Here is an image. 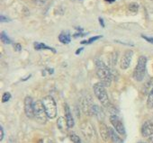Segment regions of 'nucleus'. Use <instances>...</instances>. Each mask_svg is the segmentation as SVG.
<instances>
[{"instance_id": "nucleus-20", "label": "nucleus", "mask_w": 153, "mask_h": 143, "mask_svg": "<svg viewBox=\"0 0 153 143\" xmlns=\"http://www.w3.org/2000/svg\"><path fill=\"white\" fill-rule=\"evenodd\" d=\"M100 38H102V36H100V35L95 36V37L90 38V39L88 40V41H81V43H82V44H91V43H93L94 41H96L97 40H98V39H100Z\"/></svg>"}, {"instance_id": "nucleus-16", "label": "nucleus", "mask_w": 153, "mask_h": 143, "mask_svg": "<svg viewBox=\"0 0 153 143\" xmlns=\"http://www.w3.org/2000/svg\"><path fill=\"white\" fill-rule=\"evenodd\" d=\"M147 105L149 108H153V88L150 90L149 96H148V100H147Z\"/></svg>"}, {"instance_id": "nucleus-25", "label": "nucleus", "mask_w": 153, "mask_h": 143, "mask_svg": "<svg viewBox=\"0 0 153 143\" xmlns=\"http://www.w3.org/2000/svg\"><path fill=\"white\" fill-rule=\"evenodd\" d=\"M142 38L143 39H145L147 41H149V43H152L153 44V37H147V36H145V35H142Z\"/></svg>"}, {"instance_id": "nucleus-1", "label": "nucleus", "mask_w": 153, "mask_h": 143, "mask_svg": "<svg viewBox=\"0 0 153 143\" xmlns=\"http://www.w3.org/2000/svg\"><path fill=\"white\" fill-rule=\"evenodd\" d=\"M97 74L98 79H100L101 83H103L105 87H109L113 80V74L110 71L109 67L101 61H97Z\"/></svg>"}, {"instance_id": "nucleus-8", "label": "nucleus", "mask_w": 153, "mask_h": 143, "mask_svg": "<svg viewBox=\"0 0 153 143\" xmlns=\"http://www.w3.org/2000/svg\"><path fill=\"white\" fill-rule=\"evenodd\" d=\"M133 56V51L132 50H126L124 54L123 55L120 62V67L122 69H127L131 62V59Z\"/></svg>"}, {"instance_id": "nucleus-11", "label": "nucleus", "mask_w": 153, "mask_h": 143, "mask_svg": "<svg viewBox=\"0 0 153 143\" xmlns=\"http://www.w3.org/2000/svg\"><path fill=\"white\" fill-rule=\"evenodd\" d=\"M117 133L118 132L115 130L109 128V139H111V141L113 143H123V139L119 137Z\"/></svg>"}, {"instance_id": "nucleus-13", "label": "nucleus", "mask_w": 153, "mask_h": 143, "mask_svg": "<svg viewBox=\"0 0 153 143\" xmlns=\"http://www.w3.org/2000/svg\"><path fill=\"white\" fill-rule=\"evenodd\" d=\"M34 49L37 50H51L53 53H56V50L51 48V47H49L48 45L44 44V43H42V42H34Z\"/></svg>"}, {"instance_id": "nucleus-29", "label": "nucleus", "mask_w": 153, "mask_h": 143, "mask_svg": "<svg viewBox=\"0 0 153 143\" xmlns=\"http://www.w3.org/2000/svg\"><path fill=\"white\" fill-rule=\"evenodd\" d=\"M106 2H109V3H113V2H114L115 0H105Z\"/></svg>"}, {"instance_id": "nucleus-27", "label": "nucleus", "mask_w": 153, "mask_h": 143, "mask_svg": "<svg viewBox=\"0 0 153 143\" xmlns=\"http://www.w3.org/2000/svg\"><path fill=\"white\" fill-rule=\"evenodd\" d=\"M99 22H100V24L103 26V27H105V24H104V20L102 19V18H99Z\"/></svg>"}, {"instance_id": "nucleus-18", "label": "nucleus", "mask_w": 153, "mask_h": 143, "mask_svg": "<svg viewBox=\"0 0 153 143\" xmlns=\"http://www.w3.org/2000/svg\"><path fill=\"white\" fill-rule=\"evenodd\" d=\"M1 41L5 44H10L12 42V41L10 40V38L7 35V33L5 32H2V33H1Z\"/></svg>"}, {"instance_id": "nucleus-22", "label": "nucleus", "mask_w": 153, "mask_h": 143, "mask_svg": "<svg viewBox=\"0 0 153 143\" xmlns=\"http://www.w3.org/2000/svg\"><path fill=\"white\" fill-rule=\"evenodd\" d=\"M46 1H47V0H33V4L35 6H37V7H42V6H44L45 3H46Z\"/></svg>"}, {"instance_id": "nucleus-12", "label": "nucleus", "mask_w": 153, "mask_h": 143, "mask_svg": "<svg viewBox=\"0 0 153 143\" xmlns=\"http://www.w3.org/2000/svg\"><path fill=\"white\" fill-rule=\"evenodd\" d=\"M59 41L63 43V44H68L71 41V37H70V34L67 32H62L59 35Z\"/></svg>"}, {"instance_id": "nucleus-30", "label": "nucleus", "mask_w": 153, "mask_h": 143, "mask_svg": "<svg viewBox=\"0 0 153 143\" xmlns=\"http://www.w3.org/2000/svg\"><path fill=\"white\" fill-rule=\"evenodd\" d=\"M139 143H145V142H139Z\"/></svg>"}, {"instance_id": "nucleus-2", "label": "nucleus", "mask_w": 153, "mask_h": 143, "mask_svg": "<svg viewBox=\"0 0 153 143\" xmlns=\"http://www.w3.org/2000/svg\"><path fill=\"white\" fill-rule=\"evenodd\" d=\"M146 65H147V58L145 56H140L138 59L137 65L133 71V79L140 82L143 80L146 74Z\"/></svg>"}, {"instance_id": "nucleus-19", "label": "nucleus", "mask_w": 153, "mask_h": 143, "mask_svg": "<svg viewBox=\"0 0 153 143\" xmlns=\"http://www.w3.org/2000/svg\"><path fill=\"white\" fill-rule=\"evenodd\" d=\"M70 138V140L72 141V143H81V139L78 136V135H76V134H70L69 136Z\"/></svg>"}, {"instance_id": "nucleus-23", "label": "nucleus", "mask_w": 153, "mask_h": 143, "mask_svg": "<svg viewBox=\"0 0 153 143\" xmlns=\"http://www.w3.org/2000/svg\"><path fill=\"white\" fill-rule=\"evenodd\" d=\"M14 49H15L16 51H18L19 52L22 50V46H21L20 43H16V44H14Z\"/></svg>"}, {"instance_id": "nucleus-3", "label": "nucleus", "mask_w": 153, "mask_h": 143, "mask_svg": "<svg viewBox=\"0 0 153 143\" xmlns=\"http://www.w3.org/2000/svg\"><path fill=\"white\" fill-rule=\"evenodd\" d=\"M105 86L99 82L94 85L93 89H94V93L96 95V96L97 97V99L99 100V102L105 107H107L109 105V98H108V95L105 89Z\"/></svg>"}, {"instance_id": "nucleus-6", "label": "nucleus", "mask_w": 153, "mask_h": 143, "mask_svg": "<svg viewBox=\"0 0 153 143\" xmlns=\"http://www.w3.org/2000/svg\"><path fill=\"white\" fill-rule=\"evenodd\" d=\"M25 113L28 118H34V102L31 96L25 98Z\"/></svg>"}, {"instance_id": "nucleus-21", "label": "nucleus", "mask_w": 153, "mask_h": 143, "mask_svg": "<svg viewBox=\"0 0 153 143\" xmlns=\"http://www.w3.org/2000/svg\"><path fill=\"white\" fill-rule=\"evenodd\" d=\"M10 99H11V94H10V93L6 92V93L3 94V96H2V102H3V103H7V102H8Z\"/></svg>"}, {"instance_id": "nucleus-14", "label": "nucleus", "mask_w": 153, "mask_h": 143, "mask_svg": "<svg viewBox=\"0 0 153 143\" xmlns=\"http://www.w3.org/2000/svg\"><path fill=\"white\" fill-rule=\"evenodd\" d=\"M100 130H101V135H102L103 139L105 140L109 139V128H107L105 124H102L100 126Z\"/></svg>"}, {"instance_id": "nucleus-10", "label": "nucleus", "mask_w": 153, "mask_h": 143, "mask_svg": "<svg viewBox=\"0 0 153 143\" xmlns=\"http://www.w3.org/2000/svg\"><path fill=\"white\" fill-rule=\"evenodd\" d=\"M64 111H65V119L67 121V123H68V127L70 129V128H73L74 124H75V122H74V119H73V116L71 114V112H70V109L68 107V105L67 104H65L64 105Z\"/></svg>"}, {"instance_id": "nucleus-7", "label": "nucleus", "mask_w": 153, "mask_h": 143, "mask_svg": "<svg viewBox=\"0 0 153 143\" xmlns=\"http://www.w3.org/2000/svg\"><path fill=\"white\" fill-rule=\"evenodd\" d=\"M110 122L113 125V127L114 128V130L121 135H124L125 134V128L124 125L122 122V120L117 116V115H112L110 117Z\"/></svg>"}, {"instance_id": "nucleus-24", "label": "nucleus", "mask_w": 153, "mask_h": 143, "mask_svg": "<svg viewBox=\"0 0 153 143\" xmlns=\"http://www.w3.org/2000/svg\"><path fill=\"white\" fill-rule=\"evenodd\" d=\"M4 136H5V132H4V129L2 126H0V141L3 140L4 139Z\"/></svg>"}, {"instance_id": "nucleus-17", "label": "nucleus", "mask_w": 153, "mask_h": 143, "mask_svg": "<svg viewBox=\"0 0 153 143\" xmlns=\"http://www.w3.org/2000/svg\"><path fill=\"white\" fill-rule=\"evenodd\" d=\"M128 10L130 12H132V13H137L138 10H139V5L137 3H131L129 6H128Z\"/></svg>"}, {"instance_id": "nucleus-9", "label": "nucleus", "mask_w": 153, "mask_h": 143, "mask_svg": "<svg viewBox=\"0 0 153 143\" xmlns=\"http://www.w3.org/2000/svg\"><path fill=\"white\" fill-rule=\"evenodd\" d=\"M141 134L143 137H149L153 135V119L148 120L142 124Z\"/></svg>"}, {"instance_id": "nucleus-5", "label": "nucleus", "mask_w": 153, "mask_h": 143, "mask_svg": "<svg viewBox=\"0 0 153 143\" xmlns=\"http://www.w3.org/2000/svg\"><path fill=\"white\" fill-rule=\"evenodd\" d=\"M34 118L41 124H44L47 122L48 116L42 101L34 102Z\"/></svg>"}, {"instance_id": "nucleus-28", "label": "nucleus", "mask_w": 153, "mask_h": 143, "mask_svg": "<svg viewBox=\"0 0 153 143\" xmlns=\"http://www.w3.org/2000/svg\"><path fill=\"white\" fill-rule=\"evenodd\" d=\"M83 50V48H80V49H79L78 50L76 51V54H79L80 53V51H82Z\"/></svg>"}, {"instance_id": "nucleus-4", "label": "nucleus", "mask_w": 153, "mask_h": 143, "mask_svg": "<svg viewBox=\"0 0 153 143\" xmlns=\"http://www.w3.org/2000/svg\"><path fill=\"white\" fill-rule=\"evenodd\" d=\"M42 102L46 111L48 118L54 119L57 116V105L54 98L51 96H47L42 100Z\"/></svg>"}, {"instance_id": "nucleus-15", "label": "nucleus", "mask_w": 153, "mask_h": 143, "mask_svg": "<svg viewBox=\"0 0 153 143\" xmlns=\"http://www.w3.org/2000/svg\"><path fill=\"white\" fill-rule=\"evenodd\" d=\"M57 123H58V127H59V130H65V128H68V127L67 121H66V119H64L63 117H59V118L58 119Z\"/></svg>"}, {"instance_id": "nucleus-26", "label": "nucleus", "mask_w": 153, "mask_h": 143, "mask_svg": "<svg viewBox=\"0 0 153 143\" xmlns=\"http://www.w3.org/2000/svg\"><path fill=\"white\" fill-rule=\"evenodd\" d=\"M0 20H1V22L2 23H4V22H8V21H10L8 18H7L5 16H1V17H0Z\"/></svg>"}]
</instances>
